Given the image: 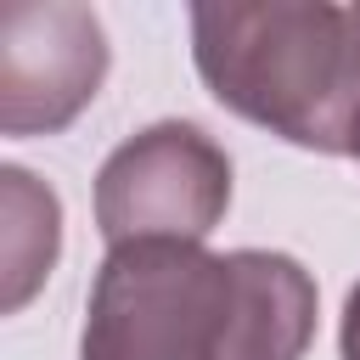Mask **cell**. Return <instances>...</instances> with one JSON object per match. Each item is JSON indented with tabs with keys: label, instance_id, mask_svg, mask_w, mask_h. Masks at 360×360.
Returning <instances> with one entry per match:
<instances>
[{
	"label": "cell",
	"instance_id": "1",
	"mask_svg": "<svg viewBox=\"0 0 360 360\" xmlns=\"http://www.w3.org/2000/svg\"><path fill=\"white\" fill-rule=\"evenodd\" d=\"M191 62L219 107L309 146L349 152L360 124V6L214 0L191 6Z\"/></svg>",
	"mask_w": 360,
	"mask_h": 360
},
{
	"label": "cell",
	"instance_id": "2",
	"mask_svg": "<svg viewBox=\"0 0 360 360\" xmlns=\"http://www.w3.org/2000/svg\"><path fill=\"white\" fill-rule=\"evenodd\" d=\"M79 360H225V253L202 242L107 248Z\"/></svg>",
	"mask_w": 360,
	"mask_h": 360
},
{
	"label": "cell",
	"instance_id": "3",
	"mask_svg": "<svg viewBox=\"0 0 360 360\" xmlns=\"http://www.w3.org/2000/svg\"><path fill=\"white\" fill-rule=\"evenodd\" d=\"M231 208V158L191 124L163 118L112 146L96 174V231L124 242H202Z\"/></svg>",
	"mask_w": 360,
	"mask_h": 360
},
{
	"label": "cell",
	"instance_id": "4",
	"mask_svg": "<svg viewBox=\"0 0 360 360\" xmlns=\"http://www.w3.org/2000/svg\"><path fill=\"white\" fill-rule=\"evenodd\" d=\"M107 79V28L79 0H11L0 11V129L56 135Z\"/></svg>",
	"mask_w": 360,
	"mask_h": 360
},
{
	"label": "cell",
	"instance_id": "5",
	"mask_svg": "<svg viewBox=\"0 0 360 360\" xmlns=\"http://www.w3.org/2000/svg\"><path fill=\"white\" fill-rule=\"evenodd\" d=\"M315 343V281L292 253H225V360H304Z\"/></svg>",
	"mask_w": 360,
	"mask_h": 360
},
{
	"label": "cell",
	"instance_id": "6",
	"mask_svg": "<svg viewBox=\"0 0 360 360\" xmlns=\"http://www.w3.org/2000/svg\"><path fill=\"white\" fill-rule=\"evenodd\" d=\"M0 202H6V231H0V264H6L0 270V309L11 315V309H22L45 287V276H51V264L62 253V202H56L51 186H39L17 163L0 169Z\"/></svg>",
	"mask_w": 360,
	"mask_h": 360
},
{
	"label": "cell",
	"instance_id": "7",
	"mask_svg": "<svg viewBox=\"0 0 360 360\" xmlns=\"http://www.w3.org/2000/svg\"><path fill=\"white\" fill-rule=\"evenodd\" d=\"M338 349H343V360H360V281L349 287V298H343V326H338Z\"/></svg>",
	"mask_w": 360,
	"mask_h": 360
},
{
	"label": "cell",
	"instance_id": "8",
	"mask_svg": "<svg viewBox=\"0 0 360 360\" xmlns=\"http://www.w3.org/2000/svg\"><path fill=\"white\" fill-rule=\"evenodd\" d=\"M349 158H360V124H354V146H349Z\"/></svg>",
	"mask_w": 360,
	"mask_h": 360
}]
</instances>
